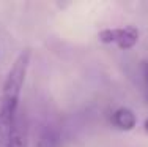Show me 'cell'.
<instances>
[{
    "instance_id": "6da1fadb",
    "label": "cell",
    "mask_w": 148,
    "mask_h": 147,
    "mask_svg": "<svg viewBox=\"0 0 148 147\" xmlns=\"http://www.w3.org/2000/svg\"><path fill=\"white\" fill-rule=\"evenodd\" d=\"M32 51L22 49L10 66L0 93V147H10L11 136L19 117V101L30 66Z\"/></svg>"
},
{
    "instance_id": "7a4b0ae2",
    "label": "cell",
    "mask_w": 148,
    "mask_h": 147,
    "mask_svg": "<svg viewBox=\"0 0 148 147\" xmlns=\"http://www.w3.org/2000/svg\"><path fill=\"white\" fill-rule=\"evenodd\" d=\"M140 32L136 26L106 27L98 32V40L103 44H115L120 51H131L137 46Z\"/></svg>"
},
{
    "instance_id": "3957f363",
    "label": "cell",
    "mask_w": 148,
    "mask_h": 147,
    "mask_svg": "<svg viewBox=\"0 0 148 147\" xmlns=\"http://www.w3.org/2000/svg\"><path fill=\"white\" fill-rule=\"evenodd\" d=\"M110 124L118 131H132L137 127V114L128 106H120L112 112Z\"/></svg>"
},
{
    "instance_id": "277c9868",
    "label": "cell",
    "mask_w": 148,
    "mask_h": 147,
    "mask_svg": "<svg viewBox=\"0 0 148 147\" xmlns=\"http://www.w3.org/2000/svg\"><path fill=\"white\" fill-rule=\"evenodd\" d=\"M10 147H29V133H27V125L22 117H17L14 131L11 136V142Z\"/></svg>"
},
{
    "instance_id": "5b68a950",
    "label": "cell",
    "mask_w": 148,
    "mask_h": 147,
    "mask_svg": "<svg viewBox=\"0 0 148 147\" xmlns=\"http://www.w3.org/2000/svg\"><path fill=\"white\" fill-rule=\"evenodd\" d=\"M58 146V133L52 127H44L40 131L33 147H57Z\"/></svg>"
},
{
    "instance_id": "8992f818",
    "label": "cell",
    "mask_w": 148,
    "mask_h": 147,
    "mask_svg": "<svg viewBox=\"0 0 148 147\" xmlns=\"http://www.w3.org/2000/svg\"><path fill=\"white\" fill-rule=\"evenodd\" d=\"M143 78H145V82H147V86H148V62L143 63Z\"/></svg>"
},
{
    "instance_id": "52a82bcc",
    "label": "cell",
    "mask_w": 148,
    "mask_h": 147,
    "mask_svg": "<svg viewBox=\"0 0 148 147\" xmlns=\"http://www.w3.org/2000/svg\"><path fill=\"white\" fill-rule=\"evenodd\" d=\"M143 130H145V133L148 135V115L145 117V120H143Z\"/></svg>"
},
{
    "instance_id": "ba28073f",
    "label": "cell",
    "mask_w": 148,
    "mask_h": 147,
    "mask_svg": "<svg viewBox=\"0 0 148 147\" xmlns=\"http://www.w3.org/2000/svg\"><path fill=\"white\" fill-rule=\"evenodd\" d=\"M147 100H148V95H147Z\"/></svg>"
}]
</instances>
